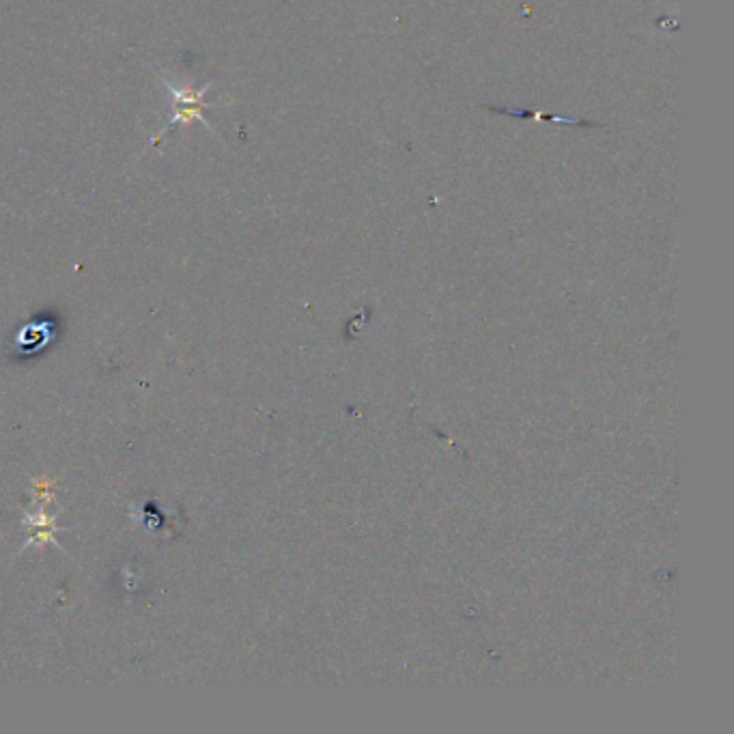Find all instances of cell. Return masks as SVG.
Listing matches in <instances>:
<instances>
[{
    "label": "cell",
    "mask_w": 734,
    "mask_h": 734,
    "mask_svg": "<svg viewBox=\"0 0 734 734\" xmlns=\"http://www.w3.org/2000/svg\"><path fill=\"white\" fill-rule=\"evenodd\" d=\"M166 87H168V93L173 95V106H171V117H168V127L179 125V123H188L192 119H201L209 127V123L203 117V110L211 106L203 100L207 89L183 91V89L175 87V84H166Z\"/></svg>",
    "instance_id": "6da1fadb"
}]
</instances>
